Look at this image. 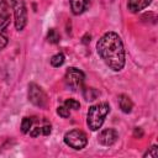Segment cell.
<instances>
[{"label":"cell","instance_id":"cell-3","mask_svg":"<svg viewBox=\"0 0 158 158\" xmlns=\"http://www.w3.org/2000/svg\"><path fill=\"white\" fill-rule=\"evenodd\" d=\"M9 7L14 10L15 15V27L17 31L23 30L27 23V10L23 0H5Z\"/></svg>","mask_w":158,"mask_h":158},{"label":"cell","instance_id":"cell-8","mask_svg":"<svg viewBox=\"0 0 158 158\" xmlns=\"http://www.w3.org/2000/svg\"><path fill=\"white\" fill-rule=\"evenodd\" d=\"M10 23V10L5 0H0V30L6 28Z\"/></svg>","mask_w":158,"mask_h":158},{"label":"cell","instance_id":"cell-20","mask_svg":"<svg viewBox=\"0 0 158 158\" xmlns=\"http://www.w3.org/2000/svg\"><path fill=\"white\" fill-rule=\"evenodd\" d=\"M133 136H135L136 138H142V137H143V130H142L141 127H135V130H133Z\"/></svg>","mask_w":158,"mask_h":158},{"label":"cell","instance_id":"cell-15","mask_svg":"<svg viewBox=\"0 0 158 158\" xmlns=\"http://www.w3.org/2000/svg\"><path fill=\"white\" fill-rule=\"evenodd\" d=\"M32 128V120L30 117H23L22 122H21V131L22 133H28Z\"/></svg>","mask_w":158,"mask_h":158},{"label":"cell","instance_id":"cell-13","mask_svg":"<svg viewBox=\"0 0 158 158\" xmlns=\"http://www.w3.org/2000/svg\"><path fill=\"white\" fill-rule=\"evenodd\" d=\"M64 60H65V57H64V54H63V53H57V54H54V56L51 58V64H52L53 67L58 68V67L63 65Z\"/></svg>","mask_w":158,"mask_h":158},{"label":"cell","instance_id":"cell-7","mask_svg":"<svg viewBox=\"0 0 158 158\" xmlns=\"http://www.w3.org/2000/svg\"><path fill=\"white\" fill-rule=\"evenodd\" d=\"M117 137H118V136H117L116 130H114V128H105V130H102V131L99 133L98 141H99L102 146H112V144L116 142Z\"/></svg>","mask_w":158,"mask_h":158},{"label":"cell","instance_id":"cell-14","mask_svg":"<svg viewBox=\"0 0 158 158\" xmlns=\"http://www.w3.org/2000/svg\"><path fill=\"white\" fill-rule=\"evenodd\" d=\"M59 40H60L59 33H58L54 28H51V30L48 31V33H47V41H48L49 43H52V44H56V43L59 42Z\"/></svg>","mask_w":158,"mask_h":158},{"label":"cell","instance_id":"cell-18","mask_svg":"<svg viewBox=\"0 0 158 158\" xmlns=\"http://www.w3.org/2000/svg\"><path fill=\"white\" fill-rule=\"evenodd\" d=\"M144 158H157L158 157V147L157 146H152L146 153H144V156H143Z\"/></svg>","mask_w":158,"mask_h":158},{"label":"cell","instance_id":"cell-11","mask_svg":"<svg viewBox=\"0 0 158 158\" xmlns=\"http://www.w3.org/2000/svg\"><path fill=\"white\" fill-rule=\"evenodd\" d=\"M118 106H120V109H121L122 112L130 114L132 111L133 104H132V100L130 99V96H127L125 94H121L118 96Z\"/></svg>","mask_w":158,"mask_h":158},{"label":"cell","instance_id":"cell-4","mask_svg":"<svg viewBox=\"0 0 158 158\" xmlns=\"http://www.w3.org/2000/svg\"><path fill=\"white\" fill-rule=\"evenodd\" d=\"M84 79H85V75L84 73L75 68V67H70L67 69L65 72V75H64V83H65V86L73 91L80 89L83 86V83H84Z\"/></svg>","mask_w":158,"mask_h":158},{"label":"cell","instance_id":"cell-16","mask_svg":"<svg viewBox=\"0 0 158 158\" xmlns=\"http://www.w3.org/2000/svg\"><path fill=\"white\" fill-rule=\"evenodd\" d=\"M57 114H58L60 117L67 118V117H69V116H70V110H69L65 105H60V106H58V107H57Z\"/></svg>","mask_w":158,"mask_h":158},{"label":"cell","instance_id":"cell-5","mask_svg":"<svg viewBox=\"0 0 158 158\" xmlns=\"http://www.w3.org/2000/svg\"><path fill=\"white\" fill-rule=\"evenodd\" d=\"M64 142L67 146H69L73 149H83L86 143H88V138L86 135L80 131V130H72L69 132H67L64 135Z\"/></svg>","mask_w":158,"mask_h":158},{"label":"cell","instance_id":"cell-17","mask_svg":"<svg viewBox=\"0 0 158 158\" xmlns=\"http://www.w3.org/2000/svg\"><path fill=\"white\" fill-rule=\"evenodd\" d=\"M64 105L70 110H78L79 107H80V104H79V101H77V100H74V99H67L65 100V102H64Z\"/></svg>","mask_w":158,"mask_h":158},{"label":"cell","instance_id":"cell-1","mask_svg":"<svg viewBox=\"0 0 158 158\" xmlns=\"http://www.w3.org/2000/svg\"><path fill=\"white\" fill-rule=\"evenodd\" d=\"M98 54L115 72H120L125 65V49L120 36L115 32L104 33L96 43Z\"/></svg>","mask_w":158,"mask_h":158},{"label":"cell","instance_id":"cell-2","mask_svg":"<svg viewBox=\"0 0 158 158\" xmlns=\"http://www.w3.org/2000/svg\"><path fill=\"white\" fill-rule=\"evenodd\" d=\"M109 112H110V106L107 102H100L90 106L86 115V123L89 128L91 131H98L102 126L105 117Z\"/></svg>","mask_w":158,"mask_h":158},{"label":"cell","instance_id":"cell-10","mask_svg":"<svg viewBox=\"0 0 158 158\" xmlns=\"http://www.w3.org/2000/svg\"><path fill=\"white\" fill-rule=\"evenodd\" d=\"M90 4V0H70V9L74 15L83 14Z\"/></svg>","mask_w":158,"mask_h":158},{"label":"cell","instance_id":"cell-6","mask_svg":"<svg viewBox=\"0 0 158 158\" xmlns=\"http://www.w3.org/2000/svg\"><path fill=\"white\" fill-rule=\"evenodd\" d=\"M27 95H28V100L35 106H37V107H46L47 106V102H48L47 95L40 85H37L35 83L28 84V94Z\"/></svg>","mask_w":158,"mask_h":158},{"label":"cell","instance_id":"cell-12","mask_svg":"<svg viewBox=\"0 0 158 158\" xmlns=\"http://www.w3.org/2000/svg\"><path fill=\"white\" fill-rule=\"evenodd\" d=\"M51 125L49 123H46V125H43V126H37V127H35V128H32V131L30 132V135H31V137H37V136H40V135H44V136H48L49 133H51Z\"/></svg>","mask_w":158,"mask_h":158},{"label":"cell","instance_id":"cell-9","mask_svg":"<svg viewBox=\"0 0 158 158\" xmlns=\"http://www.w3.org/2000/svg\"><path fill=\"white\" fill-rule=\"evenodd\" d=\"M151 2H152V0H128L127 6L131 12L136 14V12H139L143 9H146Z\"/></svg>","mask_w":158,"mask_h":158},{"label":"cell","instance_id":"cell-19","mask_svg":"<svg viewBox=\"0 0 158 158\" xmlns=\"http://www.w3.org/2000/svg\"><path fill=\"white\" fill-rule=\"evenodd\" d=\"M7 44V37L4 33H0V51L4 49Z\"/></svg>","mask_w":158,"mask_h":158}]
</instances>
